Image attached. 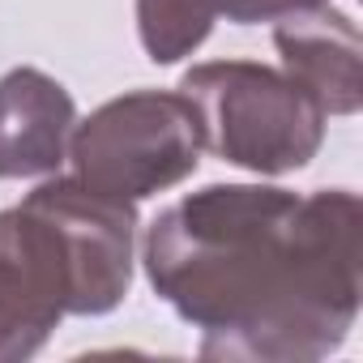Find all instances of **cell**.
Here are the masks:
<instances>
[{"label": "cell", "instance_id": "277c9868", "mask_svg": "<svg viewBox=\"0 0 363 363\" xmlns=\"http://www.w3.org/2000/svg\"><path fill=\"white\" fill-rule=\"evenodd\" d=\"M56 227L69 274H73V316H107L133 291L137 269V206L94 193L73 175H43L26 193Z\"/></svg>", "mask_w": 363, "mask_h": 363}, {"label": "cell", "instance_id": "ba28073f", "mask_svg": "<svg viewBox=\"0 0 363 363\" xmlns=\"http://www.w3.org/2000/svg\"><path fill=\"white\" fill-rule=\"evenodd\" d=\"M320 0H137V39L154 65L189 60L214 30V22L261 26Z\"/></svg>", "mask_w": 363, "mask_h": 363}, {"label": "cell", "instance_id": "5b68a950", "mask_svg": "<svg viewBox=\"0 0 363 363\" xmlns=\"http://www.w3.org/2000/svg\"><path fill=\"white\" fill-rule=\"evenodd\" d=\"M73 316V278L48 214L22 197L0 210V363H22Z\"/></svg>", "mask_w": 363, "mask_h": 363}, {"label": "cell", "instance_id": "52a82bcc", "mask_svg": "<svg viewBox=\"0 0 363 363\" xmlns=\"http://www.w3.org/2000/svg\"><path fill=\"white\" fill-rule=\"evenodd\" d=\"M282 69L325 107V116H354L363 103V39L350 13L329 0L295 9L274 22Z\"/></svg>", "mask_w": 363, "mask_h": 363}, {"label": "cell", "instance_id": "8992f818", "mask_svg": "<svg viewBox=\"0 0 363 363\" xmlns=\"http://www.w3.org/2000/svg\"><path fill=\"white\" fill-rule=\"evenodd\" d=\"M73 94L43 69L18 65L0 77V179H43L69 158L77 128Z\"/></svg>", "mask_w": 363, "mask_h": 363}, {"label": "cell", "instance_id": "3957f363", "mask_svg": "<svg viewBox=\"0 0 363 363\" xmlns=\"http://www.w3.org/2000/svg\"><path fill=\"white\" fill-rule=\"evenodd\" d=\"M201 124L179 90H128L107 99L69 137V167L86 189L145 201L171 193L201 167Z\"/></svg>", "mask_w": 363, "mask_h": 363}, {"label": "cell", "instance_id": "6da1fadb", "mask_svg": "<svg viewBox=\"0 0 363 363\" xmlns=\"http://www.w3.org/2000/svg\"><path fill=\"white\" fill-rule=\"evenodd\" d=\"M154 295L201 359L316 363L342 350L363 299V201L350 189L206 184L141 240Z\"/></svg>", "mask_w": 363, "mask_h": 363}, {"label": "cell", "instance_id": "7a4b0ae2", "mask_svg": "<svg viewBox=\"0 0 363 363\" xmlns=\"http://www.w3.org/2000/svg\"><path fill=\"white\" fill-rule=\"evenodd\" d=\"M197 111L201 145L252 175L303 171L325 145V107L261 60H206L175 86Z\"/></svg>", "mask_w": 363, "mask_h": 363}]
</instances>
